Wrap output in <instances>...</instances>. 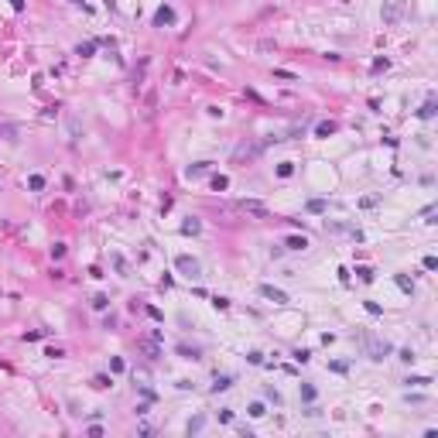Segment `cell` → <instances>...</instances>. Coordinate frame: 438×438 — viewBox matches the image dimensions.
I'll list each match as a JSON object with an SVG mask.
<instances>
[{"label":"cell","instance_id":"9c48e42d","mask_svg":"<svg viewBox=\"0 0 438 438\" xmlns=\"http://www.w3.org/2000/svg\"><path fill=\"white\" fill-rule=\"evenodd\" d=\"M226 387H233V376H216V383H213V394L226 390Z\"/></svg>","mask_w":438,"mask_h":438},{"label":"cell","instance_id":"2e32d148","mask_svg":"<svg viewBox=\"0 0 438 438\" xmlns=\"http://www.w3.org/2000/svg\"><path fill=\"white\" fill-rule=\"evenodd\" d=\"M52 257H55V260L65 257V243H55V247H52Z\"/></svg>","mask_w":438,"mask_h":438},{"label":"cell","instance_id":"8992f818","mask_svg":"<svg viewBox=\"0 0 438 438\" xmlns=\"http://www.w3.org/2000/svg\"><path fill=\"white\" fill-rule=\"evenodd\" d=\"M260 294H264V298H271V301H278V305H284V301H288V294L278 291V288H271V284H260Z\"/></svg>","mask_w":438,"mask_h":438},{"label":"cell","instance_id":"30bf717a","mask_svg":"<svg viewBox=\"0 0 438 438\" xmlns=\"http://www.w3.org/2000/svg\"><path fill=\"white\" fill-rule=\"evenodd\" d=\"M418 117H425V120H428V117H435V99H428V103L418 110Z\"/></svg>","mask_w":438,"mask_h":438},{"label":"cell","instance_id":"5b68a950","mask_svg":"<svg viewBox=\"0 0 438 438\" xmlns=\"http://www.w3.org/2000/svg\"><path fill=\"white\" fill-rule=\"evenodd\" d=\"M154 24H157V28H164V24H175V10H171V7H161V10L154 14Z\"/></svg>","mask_w":438,"mask_h":438},{"label":"cell","instance_id":"3957f363","mask_svg":"<svg viewBox=\"0 0 438 438\" xmlns=\"http://www.w3.org/2000/svg\"><path fill=\"white\" fill-rule=\"evenodd\" d=\"M175 264H178V271H182L185 278H199V271H202V267H199V260H195V257H188V253H182Z\"/></svg>","mask_w":438,"mask_h":438},{"label":"cell","instance_id":"5bb4252c","mask_svg":"<svg viewBox=\"0 0 438 438\" xmlns=\"http://www.w3.org/2000/svg\"><path fill=\"white\" fill-rule=\"evenodd\" d=\"M178 353H182L185 360H199V349H188V346H178Z\"/></svg>","mask_w":438,"mask_h":438},{"label":"cell","instance_id":"9a60e30c","mask_svg":"<svg viewBox=\"0 0 438 438\" xmlns=\"http://www.w3.org/2000/svg\"><path fill=\"white\" fill-rule=\"evenodd\" d=\"M188 175H192V178H199V175H206V164H192V168H188Z\"/></svg>","mask_w":438,"mask_h":438},{"label":"cell","instance_id":"8fae6325","mask_svg":"<svg viewBox=\"0 0 438 438\" xmlns=\"http://www.w3.org/2000/svg\"><path fill=\"white\" fill-rule=\"evenodd\" d=\"M202 425H206V418H192V421H188V435H195V432H202Z\"/></svg>","mask_w":438,"mask_h":438},{"label":"cell","instance_id":"4fadbf2b","mask_svg":"<svg viewBox=\"0 0 438 438\" xmlns=\"http://www.w3.org/2000/svg\"><path fill=\"white\" fill-rule=\"evenodd\" d=\"M28 185H31L34 192H41V188H45V178H41V175H31V182H28Z\"/></svg>","mask_w":438,"mask_h":438},{"label":"cell","instance_id":"ba28073f","mask_svg":"<svg viewBox=\"0 0 438 438\" xmlns=\"http://www.w3.org/2000/svg\"><path fill=\"white\" fill-rule=\"evenodd\" d=\"M141 349H144V353H147V360H157V356H161V349H157L154 343H147V339H144V343H141Z\"/></svg>","mask_w":438,"mask_h":438},{"label":"cell","instance_id":"ac0fdd59","mask_svg":"<svg viewBox=\"0 0 438 438\" xmlns=\"http://www.w3.org/2000/svg\"><path fill=\"white\" fill-rule=\"evenodd\" d=\"M93 48H96V45H93V41H86V45H79V55H93Z\"/></svg>","mask_w":438,"mask_h":438},{"label":"cell","instance_id":"7a4b0ae2","mask_svg":"<svg viewBox=\"0 0 438 438\" xmlns=\"http://www.w3.org/2000/svg\"><path fill=\"white\" fill-rule=\"evenodd\" d=\"M404 7H407V0H383V24H397L401 17H404Z\"/></svg>","mask_w":438,"mask_h":438},{"label":"cell","instance_id":"d6986e66","mask_svg":"<svg viewBox=\"0 0 438 438\" xmlns=\"http://www.w3.org/2000/svg\"><path fill=\"white\" fill-rule=\"evenodd\" d=\"M226 185H229V182H226V178H222V175H219L216 182H213V188H216V192H222V188H226Z\"/></svg>","mask_w":438,"mask_h":438},{"label":"cell","instance_id":"52a82bcc","mask_svg":"<svg viewBox=\"0 0 438 438\" xmlns=\"http://www.w3.org/2000/svg\"><path fill=\"white\" fill-rule=\"evenodd\" d=\"M284 247H288V250H305V247H308V240H305V236H288V240H284Z\"/></svg>","mask_w":438,"mask_h":438},{"label":"cell","instance_id":"6da1fadb","mask_svg":"<svg viewBox=\"0 0 438 438\" xmlns=\"http://www.w3.org/2000/svg\"><path fill=\"white\" fill-rule=\"evenodd\" d=\"M360 343H363V349H366V356H370V360H383V356H390V353H394V346H390L387 339L373 336V332H363V336H360Z\"/></svg>","mask_w":438,"mask_h":438},{"label":"cell","instance_id":"e0dca14e","mask_svg":"<svg viewBox=\"0 0 438 438\" xmlns=\"http://www.w3.org/2000/svg\"><path fill=\"white\" fill-rule=\"evenodd\" d=\"M250 414H253V418H264L267 411H264V404H250Z\"/></svg>","mask_w":438,"mask_h":438},{"label":"cell","instance_id":"277c9868","mask_svg":"<svg viewBox=\"0 0 438 438\" xmlns=\"http://www.w3.org/2000/svg\"><path fill=\"white\" fill-rule=\"evenodd\" d=\"M236 209L247 213V216H267V206L257 202V199H243V202H236Z\"/></svg>","mask_w":438,"mask_h":438},{"label":"cell","instance_id":"7c38bea8","mask_svg":"<svg viewBox=\"0 0 438 438\" xmlns=\"http://www.w3.org/2000/svg\"><path fill=\"white\" fill-rule=\"evenodd\" d=\"M332 130H336V124H332V120H329V124H318V137H329Z\"/></svg>","mask_w":438,"mask_h":438}]
</instances>
